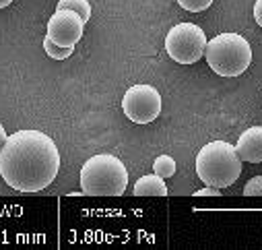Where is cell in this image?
Listing matches in <instances>:
<instances>
[{
	"label": "cell",
	"mask_w": 262,
	"mask_h": 250,
	"mask_svg": "<svg viewBox=\"0 0 262 250\" xmlns=\"http://www.w3.org/2000/svg\"><path fill=\"white\" fill-rule=\"evenodd\" d=\"M60 170L56 143L39 131H17L0 147V174L19 193H39Z\"/></svg>",
	"instance_id": "6da1fadb"
},
{
	"label": "cell",
	"mask_w": 262,
	"mask_h": 250,
	"mask_svg": "<svg viewBox=\"0 0 262 250\" xmlns=\"http://www.w3.org/2000/svg\"><path fill=\"white\" fill-rule=\"evenodd\" d=\"M128 186V172L124 163L110 155L99 153L85 161L81 170V189L89 197H120Z\"/></svg>",
	"instance_id": "7a4b0ae2"
},
{
	"label": "cell",
	"mask_w": 262,
	"mask_h": 250,
	"mask_svg": "<svg viewBox=\"0 0 262 250\" xmlns=\"http://www.w3.org/2000/svg\"><path fill=\"white\" fill-rule=\"evenodd\" d=\"M196 174L207 186L225 189L242 174V159L231 143L211 141L196 155Z\"/></svg>",
	"instance_id": "3957f363"
},
{
	"label": "cell",
	"mask_w": 262,
	"mask_h": 250,
	"mask_svg": "<svg viewBox=\"0 0 262 250\" xmlns=\"http://www.w3.org/2000/svg\"><path fill=\"white\" fill-rule=\"evenodd\" d=\"M205 58L219 77H239L252 62V48L239 33H219L207 41Z\"/></svg>",
	"instance_id": "277c9868"
},
{
	"label": "cell",
	"mask_w": 262,
	"mask_h": 250,
	"mask_svg": "<svg viewBox=\"0 0 262 250\" xmlns=\"http://www.w3.org/2000/svg\"><path fill=\"white\" fill-rule=\"evenodd\" d=\"M207 35L194 23H180L167 31L165 50L171 60L180 65H194L205 56L207 50Z\"/></svg>",
	"instance_id": "5b68a950"
},
{
	"label": "cell",
	"mask_w": 262,
	"mask_h": 250,
	"mask_svg": "<svg viewBox=\"0 0 262 250\" xmlns=\"http://www.w3.org/2000/svg\"><path fill=\"white\" fill-rule=\"evenodd\" d=\"M122 110L135 124H151L161 114V95L151 85H133L124 93Z\"/></svg>",
	"instance_id": "8992f818"
},
{
	"label": "cell",
	"mask_w": 262,
	"mask_h": 250,
	"mask_svg": "<svg viewBox=\"0 0 262 250\" xmlns=\"http://www.w3.org/2000/svg\"><path fill=\"white\" fill-rule=\"evenodd\" d=\"M83 29H85V21L69 9H56V13L50 17L48 21V35L54 44L58 46H77V41L83 37Z\"/></svg>",
	"instance_id": "52a82bcc"
},
{
	"label": "cell",
	"mask_w": 262,
	"mask_h": 250,
	"mask_svg": "<svg viewBox=\"0 0 262 250\" xmlns=\"http://www.w3.org/2000/svg\"><path fill=\"white\" fill-rule=\"evenodd\" d=\"M235 151L242 161L250 163H260L262 161V127H252L242 133L237 139Z\"/></svg>",
	"instance_id": "ba28073f"
},
{
	"label": "cell",
	"mask_w": 262,
	"mask_h": 250,
	"mask_svg": "<svg viewBox=\"0 0 262 250\" xmlns=\"http://www.w3.org/2000/svg\"><path fill=\"white\" fill-rule=\"evenodd\" d=\"M135 195L137 197H167V186L161 176L147 174L135 184Z\"/></svg>",
	"instance_id": "9c48e42d"
},
{
	"label": "cell",
	"mask_w": 262,
	"mask_h": 250,
	"mask_svg": "<svg viewBox=\"0 0 262 250\" xmlns=\"http://www.w3.org/2000/svg\"><path fill=\"white\" fill-rule=\"evenodd\" d=\"M58 9L75 11L85 23L91 19V5L87 3V0H60V3H58Z\"/></svg>",
	"instance_id": "30bf717a"
},
{
	"label": "cell",
	"mask_w": 262,
	"mask_h": 250,
	"mask_svg": "<svg viewBox=\"0 0 262 250\" xmlns=\"http://www.w3.org/2000/svg\"><path fill=\"white\" fill-rule=\"evenodd\" d=\"M176 159L173 157H169V155H159L157 159H155V163H153V172L157 174V176H161L163 180L165 178H171L173 174H176Z\"/></svg>",
	"instance_id": "8fae6325"
},
{
	"label": "cell",
	"mask_w": 262,
	"mask_h": 250,
	"mask_svg": "<svg viewBox=\"0 0 262 250\" xmlns=\"http://www.w3.org/2000/svg\"><path fill=\"white\" fill-rule=\"evenodd\" d=\"M43 50H46V54H48L50 58H54V60H64V58H69V56L75 52V46L64 48V46L54 44L50 37H46V39H43Z\"/></svg>",
	"instance_id": "7c38bea8"
},
{
	"label": "cell",
	"mask_w": 262,
	"mask_h": 250,
	"mask_svg": "<svg viewBox=\"0 0 262 250\" xmlns=\"http://www.w3.org/2000/svg\"><path fill=\"white\" fill-rule=\"evenodd\" d=\"M178 5L190 13H201L213 5V0H178Z\"/></svg>",
	"instance_id": "4fadbf2b"
},
{
	"label": "cell",
	"mask_w": 262,
	"mask_h": 250,
	"mask_svg": "<svg viewBox=\"0 0 262 250\" xmlns=\"http://www.w3.org/2000/svg\"><path fill=\"white\" fill-rule=\"evenodd\" d=\"M244 195H246V197H262V176L252 178V180L244 186Z\"/></svg>",
	"instance_id": "5bb4252c"
},
{
	"label": "cell",
	"mask_w": 262,
	"mask_h": 250,
	"mask_svg": "<svg viewBox=\"0 0 262 250\" xmlns=\"http://www.w3.org/2000/svg\"><path fill=\"white\" fill-rule=\"evenodd\" d=\"M194 197H221V191L215 189V186H205V189L201 191H196Z\"/></svg>",
	"instance_id": "9a60e30c"
},
{
	"label": "cell",
	"mask_w": 262,
	"mask_h": 250,
	"mask_svg": "<svg viewBox=\"0 0 262 250\" xmlns=\"http://www.w3.org/2000/svg\"><path fill=\"white\" fill-rule=\"evenodd\" d=\"M254 19L262 27V0H256V5H254Z\"/></svg>",
	"instance_id": "2e32d148"
},
{
	"label": "cell",
	"mask_w": 262,
	"mask_h": 250,
	"mask_svg": "<svg viewBox=\"0 0 262 250\" xmlns=\"http://www.w3.org/2000/svg\"><path fill=\"white\" fill-rule=\"evenodd\" d=\"M9 139V135L5 133V127H3V124H0V147H3L5 145V141Z\"/></svg>",
	"instance_id": "e0dca14e"
},
{
	"label": "cell",
	"mask_w": 262,
	"mask_h": 250,
	"mask_svg": "<svg viewBox=\"0 0 262 250\" xmlns=\"http://www.w3.org/2000/svg\"><path fill=\"white\" fill-rule=\"evenodd\" d=\"M11 3H13V0H0V9H7Z\"/></svg>",
	"instance_id": "ac0fdd59"
}]
</instances>
